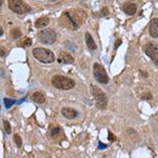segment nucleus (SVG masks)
Masks as SVG:
<instances>
[{
	"instance_id": "4468645a",
	"label": "nucleus",
	"mask_w": 158,
	"mask_h": 158,
	"mask_svg": "<svg viewBox=\"0 0 158 158\" xmlns=\"http://www.w3.org/2000/svg\"><path fill=\"white\" fill-rule=\"evenodd\" d=\"M32 100L34 102L38 103V104H42V103L45 102V95L42 94L41 92H35L33 95H32Z\"/></svg>"
},
{
	"instance_id": "9b49d317",
	"label": "nucleus",
	"mask_w": 158,
	"mask_h": 158,
	"mask_svg": "<svg viewBox=\"0 0 158 158\" xmlns=\"http://www.w3.org/2000/svg\"><path fill=\"white\" fill-rule=\"evenodd\" d=\"M122 10H123V12L127 15L133 16V15L136 14V12H137V6L133 2H127L122 6Z\"/></svg>"
},
{
	"instance_id": "0eeeda50",
	"label": "nucleus",
	"mask_w": 158,
	"mask_h": 158,
	"mask_svg": "<svg viewBox=\"0 0 158 158\" xmlns=\"http://www.w3.org/2000/svg\"><path fill=\"white\" fill-rule=\"evenodd\" d=\"M93 74H94L95 79L98 81L99 83H102V84H106L109 82V76L105 72L104 68L101 65L100 63L95 62L94 65H93Z\"/></svg>"
},
{
	"instance_id": "aec40b11",
	"label": "nucleus",
	"mask_w": 158,
	"mask_h": 158,
	"mask_svg": "<svg viewBox=\"0 0 158 158\" xmlns=\"http://www.w3.org/2000/svg\"><path fill=\"white\" fill-rule=\"evenodd\" d=\"M3 101H4V104H6V108H10V106H11V105H12V104H13V103L15 102L14 100L8 99V98H4V100H3Z\"/></svg>"
},
{
	"instance_id": "5701e85b",
	"label": "nucleus",
	"mask_w": 158,
	"mask_h": 158,
	"mask_svg": "<svg viewBox=\"0 0 158 158\" xmlns=\"http://www.w3.org/2000/svg\"><path fill=\"white\" fill-rule=\"evenodd\" d=\"M109 139H110V141H114V140L116 139V137H115L111 132H109Z\"/></svg>"
},
{
	"instance_id": "a211bd4d",
	"label": "nucleus",
	"mask_w": 158,
	"mask_h": 158,
	"mask_svg": "<svg viewBox=\"0 0 158 158\" xmlns=\"http://www.w3.org/2000/svg\"><path fill=\"white\" fill-rule=\"evenodd\" d=\"M19 45H20V47H30V45H32V39H31V38H24L22 41L19 43Z\"/></svg>"
},
{
	"instance_id": "20e7f679",
	"label": "nucleus",
	"mask_w": 158,
	"mask_h": 158,
	"mask_svg": "<svg viewBox=\"0 0 158 158\" xmlns=\"http://www.w3.org/2000/svg\"><path fill=\"white\" fill-rule=\"evenodd\" d=\"M91 92L95 101H96V106L99 110H104L108 106V98L105 96L104 92L100 88H98L97 86H94V84L91 86Z\"/></svg>"
},
{
	"instance_id": "f3484780",
	"label": "nucleus",
	"mask_w": 158,
	"mask_h": 158,
	"mask_svg": "<svg viewBox=\"0 0 158 158\" xmlns=\"http://www.w3.org/2000/svg\"><path fill=\"white\" fill-rule=\"evenodd\" d=\"M3 129H4V132H6V134L12 133L11 125H10V122H8V120H4V121H3Z\"/></svg>"
},
{
	"instance_id": "7ed1b4c3",
	"label": "nucleus",
	"mask_w": 158,
	"mask_h": 158,
	"mask_svg": "<svg viewBox=\"0 0 158 158\" xmlns=\"http://www.w3.org/2000/svg\"><path fill=\"white\" fill-rule=\"evenodd\" d=\"M33 56L41 63H52L55 61L54 53L45 47H35L33 50Z\"/></svg>"
},
{
	"instance_id": "a878e982",
	"label": "nucleus",
	"mask_w": 158,
	"mask_h": 158,
	"mask_svg": "<svg viewBox=\"0 0 158 158\" xmlns=\"http://www.w3.org/2000/svg\"><path fill=\"white\" fill-rule=\"evenodd\" d=\"M140 73H141V74H142V76H143V78H147V77H148V74H147V73L142 72V71H141V72H140Z\"/></svg>"
},
{
	"instance_id": "f03ea898",
	"label": "nucleus",
	"mask_w": 158,
	"mask_h": 158,
	"mask_svg": "<svg viewBox=\"0 0 158 158\" xmlns=\"http://www.w3.org/2000/svg\"><path fill=\"white\" fill-rule=\"evenodd\" d=\"M52 86L58 90L68 91L75 86V81L72 78L65 77L62 75H56L52 78Z\"/></svg>"
},
{
	"instance_id": "2eb2a0df",
	"label": "nucleus",
	"mask_w": 158,
	"mask_h": 158,
	"mask_svg": "<svg viewBox=\"0 0 158 158\" xmlns=\"http://www.w3.org/2000/svg\"><path fill=\"white\" fill-rule=\"evenodd\" d=\"M50 23V19L47 17H40L35 21V26L37 29H43Z\"/></svg>"
},
{
	"instance_id": "1a4fd4ad",
	"label": "nucleus",
	"mask_w": 158,
	"mask_h": 158,
	"mask_svg": "<svg viewBox=\"0 0 158 158\" xmlns=\"http://www.w3.org/2000/svg\"><path fill=\"white\" fill-rule=\"evenodd\" d=\"M57 61L59 63H63V64H70V63H74V58L73 56L68 52H60L58 54V57H57Z\"/></svg>"
},
{
	"instance_id": "39448f33",
	"label": "nucleus",
	"mask_w": 158,
	"mask_h": 158,
	"mask_svg": "<svg viewBox=\"0 0 158 158\" xmlns=\"http://www.w3.org/2000/svg\"><path fill=\"white\" fill-rule=\"evenodd\" d=\"M37 37H38L39 41L45 45H53L55 43L56 39H57L56 32L52 29H45V30L40 31Z\"/></svg>"
},
{
	"instance_id": "ddd939ff",
	"label": "nucleus",
	"mask_w": 158,
	"mask_h": 158,
	"mask_svg": "<svg viewBox=\"0 0 158 158\" xmlns=\"http://www.w3.org/2000/svg\"><path fill=\"white\" fill-rule=\"evenodd\" d=\"M84 37H86V47H89V50H92V51H95L96 49H97V45L95 43L94 39H93V37H92V35L89 33V32H86V35H84Z\"/></svg>"
},
{
	"instance_id": "412c9836",
	"label": "nucleus",
	"mask_w": 158,
	"mask_h": 158,
	"mask_svg": "<svg viewBox=\"0 0 158 158\" xmlns=\"http://www.w3.org/2000/svg\"><path fill=\"white\" fill-rule=\"evenodd\" d=\"M108 14H109L108 8H101V13H100V15H101V16H105V15H108Z\"/></svg>"
},
{
	"instance_id": "b1692460",
	"label": "nucleus",
	"mask_w": 158,
	"mask_h": 158,
	"mask_svg": "<svg viewBox=\"0 0 158 158\" xmlns=\"http://www.w3.org/2000/svg\"><path fill=\"white\" fill-rule=\"evenodd\" d=\"M121 40H120V39H118V40H117L116 42H115V47H114V50H117V47H119L120 45H121Z\"/></svg>"
},
{
	"instance_id": "bb28decb",
	"label": "nucleus",
	"mask_w": 158,
	"mask_h": 158,
	"mask_svg": "<svg viewBox=\"0 0 158 158\" xmlns=\"http://www.w3.org/2000/svg\"><path fill=\"white\" fill-rule=\"evenodd\" d=\"M0 35H1V36H2V35H3V31H2V28H0Z\"/></svg>"
},
{
	"instance_id": "f257e3e1",
	"label": "nucleus",
	"mask_w": 158,
	"mask_h": 158,
	"mask_svg": "<svg viewBox=\"0 0 158 158\" xmlns=\"http://www.w3.org/2000/svg\"><path fill=\"white\" fill-rule=\"evenodd\" d=\"M84 14L82 11H74V12H65L61 19L67 21V26L70 29H73V30H76V29L79 28V23L83 22L82 20H80V15Z\"/></svg>"
},
{
	"instance_id": "6ab92c4d",
	"label": "nucleus",
	"mask_w": 158,
	"mask_h": 158,
	"mask_svg": "<svg viewBox=\"0 0 158 158\" xmlns=\"http://www.w3.org/2000/svg\"><path fill=\"white\" fill-rule=\"evenodd\" d=\"M14 142L17 145V148H21L22 145V140H21V137H20L18 134H15L14 135Z\"/></svg>"
},
{
	"instance_id": "4be33fe9",
	"label": "nucleus",
	"mask_w": 158,
	"mask_h": 158,
	"mask_svg": "<svg viewBox=\"0 0 158 158\" xmlns=\"http://www.w3.org/2000/svg\"><path fill=\"white\" fill-rule=\"evenodd\" d=\"M142 99H152V94L151 93H145L144 95L141 96Z\"/></svg>"
},
{
	"instance_id": "6e6552de",
	"label": "nucleus",
	"mask_w": 158,
	"mask_h": 158,
	"mask_svg": "<svg viewBox=\"0 0 158 158\" xmlns=\"http://www.w3.org/2000/svg\"><path fill=\"white\" fill-rule=\"evenodd\" d=\"M143 52L147 56H149L154 62L158 61V47L154 42H149L143 47Z\"/></svg>"
},
{
	"instance_id": "f8f14e48",
	"label": "nucleus",
	"mask_w": 158,
	"mask_h": 158,
	"mask_svg": "<svg viewBox=\"0 0 158 158\" xmlns=\"http://www.w3.org/2000/svg\"><path fill=\"white\" fill-rule=\"evenodd\" d=\"M61 114L63 115V117H65L67 119H70V120L75 119L76 117L78 116L77 111H75L74 109H71V108H62Z\"/></svg>"
},
{
	"instance_id": "dca6fc26",
	"label": "nucleus",
	"mask_w": 158,
	"mask_h": 158,
	"mask_svg": "<svg viewBox=\"0 0 158 158\" xmlns=\"http://www.w3.org/2000/svg\"><path fill=\"white\" fill-rule=\"evenodd\" d=\"M21 35H22V33H21V31L19 30V29H13V30L11 31V36L13 37L14 39H18L21 37Z\"/></svg>"
},
{
	"instance_id": "393cba45",
	"label": "nucleus",
	"mask_w": 158,
	"mask_h": 158,
	"mask_svg": "<svg viewBox=\"0 0 158 158\" xmlns=\"http://www.w3.org/2000/svg\"><path fill=\"white\" fill-rule=\"evenodd\" d=\"M6 55V50H3V47H1V57Z\"/></svg>"
},
{
	"instance_id": "423d86ee",
	"label": "nucleus",
	"mask_w": 158,
	"mask_h": 158,
	"mask_svg": "<svg viewBox=\"0 0 158 158\" xmlns=\"http://www.w3.org/2000/svg\"><path fill=\"white\" fill-rule=\"evenodd\" d=\"M8 4L10 10L16 14L23 15L31 11V6L29 4H26L23 1H19V0H10Z\"/></svg>"
},
{
	"instance_id": "9d476101",
	"label": "nucleus",
	"mask_w": 158,
	"mask_h": 158,
	"mask_svg": "<svg viewBox=\"0 0 158 158\" xmlns=\"http://www.w3.org/2000/svg\"><path fill=\"white\" fill-rule=\"evenodd\" d=\"M149 33L153 38H158V18H153L149 24Z\"/></svg>"
}]
</instances>
